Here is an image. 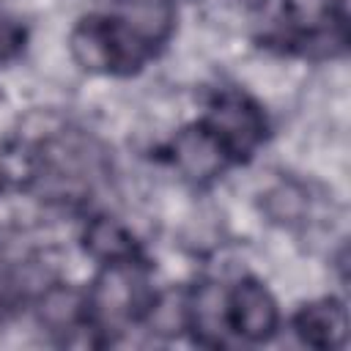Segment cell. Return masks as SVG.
I'll return each instance as SVG.
<instances>
[{"instance_id": "obj_1", "label": "cell", "mask_w": 351, "mask_h": 351, "mask_svg": "<svg viewBox=\"0 0 351 351\" xmlns=\"http://www.w3.org/2000/svg\"><path fill=\"white\" fill-rule=\"evenodd\" d=\"M206 129L219 140L225 154H250L263 137V121L258 107L239 93H225L217 99Z\"/></svg>"}, {"instance_id": "obj_2", "label": "cell", "mask_w": 351, "mask_h": 351, "mask_svg": "<svg viewBox=\"0 0 351 351\" xmlns=\"http://www.w3.org/2000/svg\"><path fill=\"white\" fill-rule=\"evenodd\" d=\"M228 326L247 340H266L277 329V304L258 280H241L228 296Z\"/></svg>"}, {"instance_id": "obj_3", "label": "cell", "mask_w": 351, "mask_h": 351, "mask_svg": "<svg viewBox=\"0 0 351 351\" xmlns=\"http://www.w3.org/2000/svg\"><path fill=\"white\" fill-rule=\"evenodd\" d=\"M137 285L140 282L126 269V263H110V269L99 277V282L93 288V296H90V307H93L96 318L104 321V324L132 318L134 304L140 302Z\"/></svg>"}, {"instance_id": "obj_4", "label": "cell", "mask_w": 351, "mask_h": 351, "mask_svg": "<svg viewBox=\"0 0 351 351\" xmlns=\"http://www.w3.org/2000/svg\"><path fill=\"white\" fill-rule=\"evenodd\" d=\"M225 148L219 145V140L206 129H186L176 137L173 143V159L181 167L184 176L189 178H208L214 176L222 162H225Z\"/></svg>"}, {"instance_id": "obj_5", "label": "cell", "mask_w": 351, "mask_h": 351, "mask_svg": "<svg viewBox=\"0 0 351 351\" xmlns=\"http://www.w3.org/2000/svg\"><path fill=\"white\" fill-rule=\"evenodd\" d=\"M296 332L302 335L304 343L315 346V348H332L340 346L346 340L348 332V318H346V307L324 299L315 304H307L299 315H296Z\"/></svg>"}, {"instance_id": "obj_6", "label": "cell", "mask_w": 351, "mask_h": 351, "mask_svg": "<svg viewBox=\"0 0 351 351\" xmlns=\"http://www.w3.org/2000/svg\"><path fill=\"white\" fill-rule=\"evenodd\" d=\"M121 22L143 47L162 41L173 25V3L170 0H129V11Z\"/></svg>"}, {"instance_id": "obj_7", "label": "cell", "mask_w": 351, "mask_h": 351, "mask_svg": "<svg viewBox=\"0 0 351 351\" xmlns=\"http://www.w3.org/2000/svg\"><path fill=\"white\" fill-rule=\"evenodd\" d=\"M85 244L96 258L110 261V263H126L134 252V244L126 228L110 217H99L96 222H90L85 233Z\"/></svg>"}, {"instance_id": "obj_8", "label": "cell", "mask_w": 351, "mask_h": 351, "mask_svg": "<svg viewBox=\"0 0 351 351\" xmlns=\"http://www.w3.org/2000/svg\"><path fill=\"white\" fill-rule=\"evenodd\" d=\"M19 41H22V30L14 25V19L0 16V60L8 58V55H14L16 47H19Z\"/></svg>"}]
</instances>
